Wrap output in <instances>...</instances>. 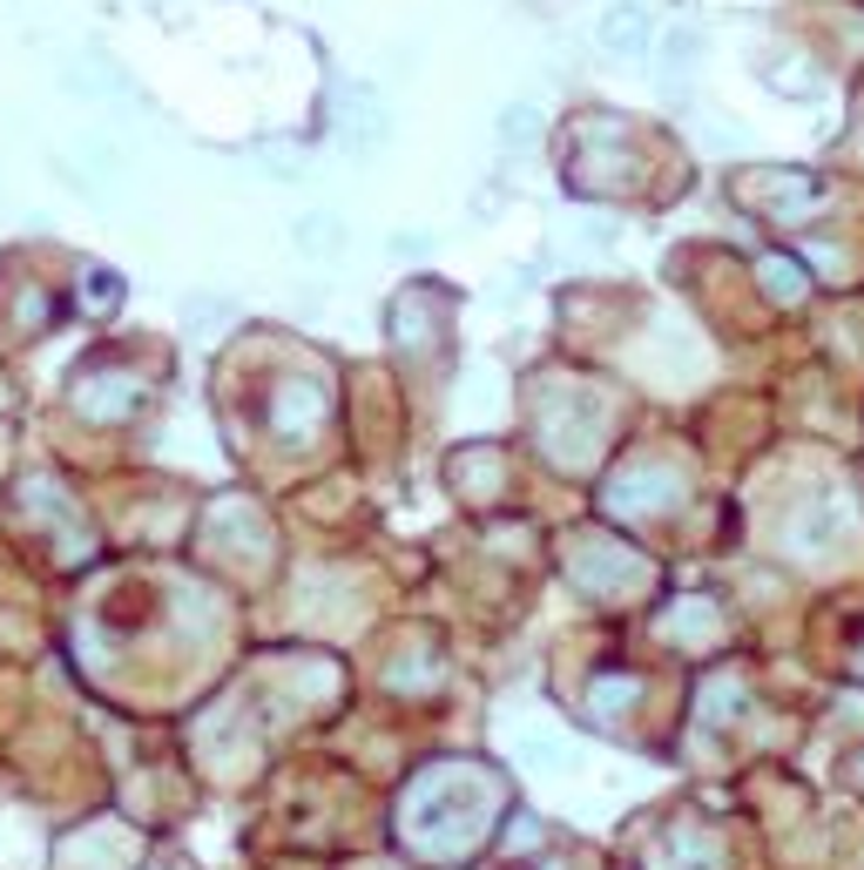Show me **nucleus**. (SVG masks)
<instances>
[{
  "label": "nucleus",
  "mask_w": 864,
  "mask_h": 870,
  "mask_svg": "<svg viewBox=\"0 0 864 870\" xmlns=\"http://www.w3.org/2000/svg\"><path fill=\"white\" fill-rule=\"evenodd\" d=\"M534 136H540V108L514 102V108H506V115H500V142H506V149H527Z\"/></svg>",
  "instance_id": "nucleus-2"
},
{
  "label": "nucleus",
  "mask_w": 864,
  "mask_h": 870,
  "mask_svg": "<svg viewBox=\"0 0 864 870\" xmlns=\"http://www.w3.org/2000/svg\"><path fill=\"white\" fill-rule=\"evenodd\" d=\"M655 42V21L642 14V8H615L608 21H602V48H615V55H642Z\"/></svg>",
  "instance_id": "nucleus-1"
},
{
  "label": "nucleus",
  "mask_w": 864,
  "mask_h": 870,
  "mask_svg": "<svg viewBox=\"0 0 864 870\" xmlns=\"http://www.w3.org/2000/svg\"><path fill=\"white\" fill-rule=\"evenodd\" d=\"M338 236H345L338 216H311L304 223V250H338Z\"/></svg>",
  "instance_id": "nucleus-3"
}]
</instances>
